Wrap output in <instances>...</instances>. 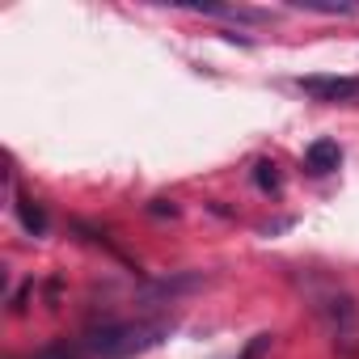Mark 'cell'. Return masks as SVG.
Masks as SVG:
<instances>
[{
    "mask_svg": "<svg viewBox=\"0 0 359 359\" xmlns=\"http://www.w3.org/2000/svg\"><path fill=\"white\" fill-rule=\"evenodd\" d=\"M13 208H18V220H22V229H26L30 237H43V233H47V212H43L34 199H18Z\"/></svg>",
    "mask_w": 359,
    "mask_h": 359,
    "instance_id": "obj_5",
    "label": "cell"
},
{
    "mask_svg": "<svg viewBox=\"0 0 359 359\" xmlns=\"http://www.w3.org/2000/svg\"><path fill=\"white\" fill-rule=\"evenodd\" d=\"M338 165H342L338 140H313V144L304 148V169H309L313 177H325V173H334Z\"/></svg>",
    "mask_w": 359,
    "mask_h": 359,
    "instance_id": "obj_4",
    "label": "cell"
},
{
    "mask_svg": "<svg viewBox=\"0 0 359 359\" xmlns=\"http://www.w3.org/2000/svg\"><path fill=\"white\" fill-rule=\"evenodd\" d=\"M34 359H76V355H72L68 346H47V351H39Z\"/></svg>",
    "mask_w": 359,
    "mask_h": 359,
    "instance_id": "obj_9",
    "label": "cell"
},
{
    "mask_svg": "<svg viewBox=\"0 0 359 359\" xmlns=\"http://www.w3.org/2000/svg\"><path fill=\"white\" fill-rule=\"evenodd\" d=\"M296 89L313 102H355L359 97V76H296Z\"/></svg>",
    "mask_w": 359,
    "mask_h": 359,
    "instance_id": "obj_3",
    "label": "cell"
},
{
    "mask_svg": "<svg viewBox=\"0 0 359 359\" xmlns=\"http://www.w3.org/2000/svg\"><path fill=\"white\" fill-rule=\"evenodd\" d=\"M271 342H275V334H258V338L245 346V355H241V359H262V351H271Z\"/></svg>",
    "mask_w": 359,
    "mask_h": 359,
    "instance_id": "obj_8",
    "label": "cell"
},
{
    "mask_svg": "<svg viewBox=\"0 0 359 359\" xmlns=\"http://www.w3.org/2000/svg\"><path fill=\"white\" fill-rule=\"evenodd\" d=\"M169 330H173L169 321H106L81 338V351L89 359H131V355L161 346Z\"/></svg>",
    "mask_w": 359,
    "mask_h": 359,
    "instance_id": "obj_1",
    "label": "cell"
},
{
    "mask_svg": "<svg viewBox=\"0 0 359 359\" xmlns=\"http://www.w3.org/2000/svg\"><path fill=\"white\" fill-rule=\"evenodd\" d=\"M292 5L309 13H359V5H325V0H292Z\"/></svg>",
    "mask_w": 359,
    "mask_h": 359,
    "instance_id": "obj_7",
    "label": "cell"
},
{
    "mask_svg": "<svg viewBox=\"0 0 359 359\" xmlns=\"http://www.w3.org/2000/svg\"><path fill=\"white\" fill-rule=\"evenodd\" d=\"M254 182H258V191H279L275 161H258V165H254Z\"/></svg>",
    "mask_w": 359,
    "mask_h": 359,
    "instance_id": "obj_6",
    "label": "cell"
},
{
    "mask_svg": "<svg viewBox=\"0 0 359 359\" xmlns=\"http://www.w3.org/2000/svg\"><path fill=\"white\" fill-rule=\"evenodd\" d=\"M317 309H321V321H325V330H330L338 355L355 359V355H359V304H355V296L334 292V296H325Z\"/></svg>",
    "mask_w": 359,
    "mask_h": 359,
    "instance_id": "obj_2",
    "label": "cell"
}]
</instances>
